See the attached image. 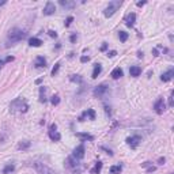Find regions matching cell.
Here are the masks:
<instances>
[{"label": "cell", "mask_w": 174, "mask_h": 174, "mask_svg": "<svg viewBox=\"0 0 174 174\" xmlns=\"http://www.w3.org/2000/svg\"><path fill=\"white\" fill-rule=\"evenodd\" d=\"M102 72V65L99 63L94 64V69H93V74H91V78L93 79H97L99 76V74Z\"/></svg>", "instance_id": "15"}, {"label": "cell", "mask_w": 174, "mask_h": 174, "mask_svg": "<svg viewBox=\"0 0 174 174\" xmlns=\"http://www.w3.org/2000/svg\"><path fill=\"white\" fill-rule=\"evenodd\" d=\"M146 3H147V2H137V3H136V6H137V7H143V6H144Z\"/></svg>", "instance_id": "39"}, {"label": "cell", "mask_w": 174, "mask_h": 174, "mask_svg": "<svg viewBox=\"0 0 174 174\" xmlns=\"http://www.w3.org/2000/svg\"><path fill=\"white\" fill-rule=\"evenodd\" d=\"M88 60H90V59H88V56H82V57H80V61H82V63H87Z\"/></svg>", "instance_id": "36"}, {"label": "cell", "mask_w": 174, "mask_h": 174, "mask_svg": "<svg viewBox=\"0 0 174 174\" xmlns=\"http://www.w3.org/2000/svg\"><path fill=\"white\" fill-rule=\"evenodd\" d=\"M103 106H105V112H106V114L110 116V106H108V105H103Z\"/></svg>", "instance_id": "37"}, {"label": "cell", "mask_w": 174, "mask_h": 174, "mask_svg": "<svg viewBox=\"0 0 174 174\" xmlns=\"http://www.w3.org/2000/svg\"><path fill=\"white\" fill-rule=\"evenodd\" d=\"M67 167H69V169H76V167L79 166V163H78V159H75L74 157H69L68 159H67Z\"/></svg>", "instance_id": "17"}, {"label": "cell", "mask_w": 174, "mask_h": 174, "mask_svg": "<svg viewBox=\"0 0 174 174\" xmlns=\"http://www.w3.org/2000/svg\"><path fill=\"white\" fill-rule=\"evenodd\" d=\"M108 93H109V86H106V84H99V86H97L93 91L94 97H95V98H99V99H102Z\"/></svg>", "instance_id": "4"}, {"label": "cell", "mask_w": 174, "mask_h": 174, "mask_svg": "<svg viewBox=\"0 0 174 174\" xmlns=\"http://www.w3.org/2000/svg\"><path fill=\"white\" fill-rule=\"evenodd\" d=\"M135 20H136V14L131 13V14H128L127 19H125V25H127L128 27H133V25H135Z\"/></svg>", "instance_id": "14"}, {"label": "cell", "mask_w": 174, "mask_h": 174, "mask_svg": "<svg viewBox=\"0 0 174 174\" xmlns=\"http://www.w3.org/2000/svg\"><path fill=\"white\" fill-rule=\"evenodd\" d=\"M121 170H123L121 165H117V166H112V167H110V174H120Z\"/></svg>", "instance_id": "25"}, {"label": "cell", "mask_w": 174, "mask_h": 174, "mask_svg": "<svg viewBox=\"0 0 174 174\" xmlns=\"http://www.w3.org/2000/svg\"><path fill=\"white\" fill-rule=\"evenodd\" d=\"M44 44V42L41 41L39 38H37V37H31L29 39V45L30 46H34V48H38V46H41V45Z\"/></svg>", "instance_id": "18"}, {"label": "cell", "mask_w": 174, "mask_h": 174, "mask_svg": "<svg viewBox=\"0 0 174 174\" xmlns=\"http://www.w3.org/2000/svg\"><path fill=\"white\" fill-rule=\"evenodd\" d=\"M128 37H129V34H128L127 31H120L118 33V38H120L121 42H125L128 39Z\"/></svg>", "instance_id": "28"}, {"label": "cell", "mask_w": 174, "mask_h": 174, "mask_svg": "<svg viewBox=\"0 0 174 174\" xmlns=\"http://www.w3.org/2000/svg\"><path fill=\"white\" fill-rule=\"evenodd\" d=\"M154 110L157 114H163V112L166 110V105H165V101L162 97H159L157 99V102L154 103Z\"/></svg>", "instance_id": "6"}, {"label": "cell", "mask_w": 174, "mask_h": 174, "mask_svg": "<svg viewBox=\"0 0 174 174\" xmlns=\"http://www.w3.org/2000/svg\"><path fill=\"white\" fill-rule=\"evenodd\" d=\"M88 117L90 120H95V112H94V109H87L86 112H83L82 113V116H79V118H78V121H84V118Z\"/></svg>", "instance_id": "10"}, {"label": "cell", "mask_w": 174, "mask_h": 174, "mask_svg": "<svg viewBox=\"0 0 174 174\" xmlns=\"http://www.w3.org/2000/svg\"><path fill=\"white\" fill-rule=\"evenodd\" d=\"M3 65H4V60H0V68H2Z\"/></svg>", "instance_id": "44"}, {"label": "cell", "mask_w": 174, "mask_h": 174, "mask_svg": "<svg viewBox=\"0 0 174 174\" xmlns=\"http://www.w3.org/2000/svg\"><path fill=\"white\" fill-rule=\"evenodd\" d=\"M57 125L56 124H52L50 125V131H49V137H50V140H53V142H59L60 139H61V135H60L59 132H57Z\"/></svg>", "instance_id": "7"}, {"label": "cell", "mask_w": 174, "mask_h": 174, "mask_svg": "<svg viewBox=\"0 0 174 174\" xmlns=\"http://www.w3.org/2000/svg\"><path fill=\"white\" fill-rule=\"evenodd\" d=\"M6 3H7V2H6V0H0V7H2V6H4Z\"/></svg>", "instance_id": "43"}, {"label": "cell", "mask_w": 174, "mask_h": 174, "mask_svg": "<svg viewBox=\"0 0 174 174\" xmlns=\"http://www.w3.org/2000/svg\"><path fill=\"white\" fill-rule=\"evenodd\" d=\"M50 103H52V105H54V106H57V105L60 103V97L57 95V94L52 95V97H50Z\"/></svg>", "instance_id": "27"}, {"label": "cell", "mask_w": 174, "mask_h": 174, "mask_svg": "<svg viewBox=\"0 0 174 174\" xmlns=\"http://www.w3.org/2000/svg\"><path fill=\"white\" fill-rule=\"evenodd\" d=\"M116 54H117V52H116V50H110V52H108L106 56H108V57H114Z\"/></svg>", "instance_id": "35"}, {"label": "cell", "mask_w": 174, "mask_h": 174, "mask_svg": "<svg viewBox=\"0 0 174 174\" xmlns=\"http://www.w3.org/2000/svg\"><path fill=\"white\" fill-rule=\"evenodd\" d=\"M60 65H61V64H60V63H56V64H54L53 69H52V76H54V75L57 74V72H59V69H60Z\"/></svg>", "instance_id": "30"}, {"label": "cell", "mask_w": 174, "mask_h": 174, "mask_svg": "<svg viewBox=\"0 0 174 174\" xmlns=\"http://www.w3.org/2000/svg\"><path fill=\"white\" fill-rule=\"evenodd\" d=\"M123 75H124V72H123V69H121L120 67H117V68H114V69H113V71H112V74H110V76H112L113 79H120Z\"/></svg>", "instance_id": "19"}, {"label": "cell", "mask_w": 174, "mask_h": 174, "mask_svg": "<svg viewBox=\"0 0 174 174\" xmlns=\"http://www.w3.org/2000/svg\"><path fill=\"white\" fill-rule=\"evenodd\" d=\"M76 39H78V34H76V33H74V34H71V37H69V41H71L72 44H75Z\"/></svg>", "instance_id": "32"}, {"label": "cell", "mask_w": 174, "mask_h": 174, "mask_svg": "<svg viewBox=\"0 0 174 174\" xmlns=\"http://www.w3.org/2000/svg\"><path fill=\"white\" fill-rule=\"evenodd\" d=\"M152 53H154V56H155V57L159 56V54H158V50H157V49H152Z\"/></svg>", "instance_id": "42"}, {"label": "cell", "mask_w": 174, "mask_h": 174, "mask_svg": "<svg viewBox=\"0 0 174 174\" xmlns=\"http://www.w3.org/2000/svg\"><path fill=\"white\" fill-rule=\"evenodd\" d=\"M76 136L79 137V139H82L83 142H87V140H94V136L93 135H90V133H83V132H80V133H76Z\"/></svg>", "instance_id": "21"}, {"label": "cell", "mask_w": 174, "mask_h": 174, "mask_svg": "<svg viewBox=\"0 0 174 174\" xmlns=\"http://www.w3.org/2000/svg\"><path fill=\"white\" fill-rule=\"evenodd\" d=\"M169 106L173 108L174 106V102H173V91H170V97H169Z\"/></svg>", "instance_id": "33"}, {"label": "cell", "mask_w": 174, "mask_h": 174, "mask_svg": "<svg viewBox=\"0 0 174 174\" xmlns=\"http://www.w3.org/2000/svg\"><path fill=\"white\" fill-rule=\"evenodd\" d=\"M121 4H123V3H121L120 0H113V2L109 3L108 7H106L105 10H103V15H105L106 18L113 17V15L116 14V11H117L118 8L121 7Z\"/></svg>", "instance_id": "3"}, {"label": "cell", "mask_w": 174, "mask_h": 174, "mask_svg": "<svg viewBox=\"0 0 174 174\" xmlns=\"http://www.w3.org/2000/svg\"><path fill=\"white\" fill-rule=\"evenodd\" d=\"M173 76H174V69L170 68V69H167L166 72H163V74L161 75V80L162 82H170L173 79Z\"/></svg>", "instance_id": "11"}, {"label": "cell", "mask_w": 174, "mask_h": 174, "mask_svg": "<svg viewBox=\"0 0 174 174\" xmlns=\"http://www.w3.org/2000/svg\"><path fill=\"white\" fill-rule=\"evenodd\" d=\"M69 80H71V82H76V83L80 84L82 82H83V79H82L79 75H71V76H69Z\"/></svg>", "instance_id": "29"}, {"label": "cell", "mask_w": 174, "mask_h": 174, "mask_svg": "<svg viewBox=\"0 0 174 174\" xmlns=\"http://www.w3.org/2000/svg\"><path fill=\"white\" fill-rule=\"evenodd\" d=\"M72 157L75 158V159H83L84 157V146L83 144H79L78 147L74 150V152H72Z\"/></svg>", "instance_id": "9"}, {"label": "cell", "mask_w": 174, "mask_h": 174, "mask_svg": "<svg viewBox=\"0 0 174 174\" xmlns=\"http://www.w3.org/2000/svg\"><path fill=\"white\" fill-rule=\"evenodd\" d=\"M44 15H46V17H50V15H53L54 13H56V6H54L53 2H48L46 4H45L44 7Z\"/></svg>", "instance_id": "8"}, {"label": "cell", "mask_w": 174, "mask_h": 174, "mask_svg": "<svg viewBox=\"0 0 174 174\" xmlns=\"http://www.w3.org/2000/svg\"><path fill=\"white\" fill-rule=\"evenodd\" d=\"M165 161H166L165 158H159V161H158V162H159V165H163V163H165Z\"/></svg>", "instance_id": "41"}, {"label": "cell", "mask_w": 174, "mask_h": 174, "mask_svg": "<svg viewBox=\"0 0 174 174\" xmlns=\"http://www.w3.org/2000/svg\"><path fill=\"white\" fill-rule=\"evenodd\" d=\"M13 60H14V57H13V56H8L7 59L4 60V63H10V61H13Z\"/></svg>", "instance_id": "40"}, {"label": "cell", "mask_w": 174, "mask_h": 174, "mask_svg": "<svg viewBox=\"0 0 174 174\" xmlns=\"http://www.w3.org/2000/svg\"><path fill=\"white\" fill-rule=\"evenodd\" d=\"M48 34H49V37H52V38H57V33L53 31V30H49V31H48Z\"/></svg>", "instance_id": "34"}, {"label": "cell", "mask_w": 174, "mask_h": 174, "mask_svg": "<svg viewBox=\"0 0 174 174\" xmlns=\"http://www.w3.org/2000/svg\"><path fill=\"white\" fill-rule=\"evenodd\" d=\"M25 37H26V33L23 31V30L18 29V27H14V29H11L10 31H8L7 39H6V46L7 48L13 46V45L20 42Z\"/></svg>", "instance_id": "1"}, {"label": "cell", "mask_w": 174, "mask_h": 174, "mask_svg": "<svg viewBox=\"0 0 174 174\" xmlns=\"http://www.w3.org/2000/svg\"><path fill=\"white\" fill-rule=\"evenodd\" d=\"M34 67L35 68H45V67H46V59H45L44 56H38L37 59H35Z\"/></svg>", "instance_id": "13"}, {"label": "cell", "mask_w": 174, "mask_h": 174, "mask_svg": "<svg viewBox=\"0 0 174 174\" xmlns=\"http://www.w3.org/2000/svg\"><path fill=\"white\" fill-rule=\"evenodd\" d=\"M39 102H42V103L46 102V87H44V86L39 87Z\"/></svg>", "instance_id": "20"}, {"label": "cell", "mask_w": 174, "mask_h": 174, "mask_svg": "<svg viewBox=\"0 0 174 174\" xmlns=\"http://www.w3.org/2000/svg\"><path fill=\"white\" fill-rule=\"evenodd\" d=\"M72 20H74V18H72V17H68V18H67V19H65V22H64V26H65V27H68V26L72 23Z\"/></svg>", "instance_id": "31"}, {"label": "cell", "mask_w": 174, "mask_h": 174, "mask_svg": "<svg viewBox=\"0 0 174 174\" xmlns=\"http://www.w3.org/2000/svg\"><path fill=\"white\" fill-rule=\"evenodd\" d=\"M101 170H102V162L98 161V162L95 163V166L91 169V173H93V174H99Z\"/></svg>", "instance_id": "22"}, {"label": "cell", "mask_w": 174, "mask_h": 174, "mask_svg": "<svg viewBox=\"0 0 174 174\" xmlns=\"http://www.w3.org/2000/svg\"><path fill=\"white\" fill-rule=\"evenodd\" d=\"M10 109H11V112L13 113H15V112L26 113L27 110H29V105H27L25 98H17V99H14L13 102H11Z\"/></svg>", "instance_id": "2"}, {"label": "cell", "mask_w": 174, "mask_h": 174, "mask_svg": "<svg viewBox=\"0 0 174 174\" xmlns=\"http://www.w3.org/2000/svg\"><path fill=\"white\" fill-rule=\"evenodd\" d=\"M129 74H131V76H133V78H137V76H140V74H142V68H140L139 65H132L129 68Z\"/></svg>", "instance_id": "16"}, {"label": "cell", "mask_w": 174, "mask_h": 174, "mask_svg": "<svg viewBox=\"0 0 174 174\" xmlns=\"http://www.w3.org/2000/svg\"><path fill=\"white\" fill-rule=\"evenodd\" d=\"M140 142H142V137H140L139 135H133V136L127 137V144L129 146L132 150H135V148L139 147Z\"/></svg>", "instance_id": "5"}, {"label": "cell", "mask_w": 174, "mask_h": 174, "mask_svg": "<svg viewBox=\"0 0 174 174\" xmlns=\"http://www.w3.org/2000/svg\"><path fill=\"white\" fill-rule=\"evenodd\" d=\"M60 6L65 10H72V8L76 7V3L75 2H71V0H60Z\"/></svg>", "instance_id": "12"}, {"label": "cell", "mask_w": 174, "mask_h": 174, "mask_svg": "<svg viewBox=\"0 0 174 174\" xmlns=\"http://www.w3.org/2000/svg\"><path fill=\"white\" fill-rule=\"evenodd\" d=\"M106 49H108V44H106V42H103V44H102V46H101V50H106Z\"/></svg>", "instance_id": "38"}, {"label": "cell", "mask_w": 174, "mask_h": 174, "mask_svg": "<svg viewBox=\"0 0 174 174\" xmlns=\"http://www.w3.org/2000/svg\"><path fill=\"white\" fill-rule=\"evenodd\" d=\"M30 146H31L30 142H20L19 144H18V150H27Z\"/></svg>", "instance_id": "26"}, {"label": "cell", "mask_w": 174, "mask_h": 174, "mask_svg": "<svg viewBox=\"0 0 174 174\" xmlns=\"http://www.w3.org/2000/svg\"><path fill=\"white\" fill-rule=\"evenodd\" d=\"M14 170H15V165H13V163H8V165H6V167L3 169V174L13 173Z\"/></svg>", "instance_id": "23"}, {"label": "cell", "mask_w": 174, "mask_h": 174, "mask_svg": "<svg viewBox=\"0 0 174 174\" xmlns=\"http://www.w3.org/2000/svg\"><path fill=\"white\" fill-rule=\"evenodd\" d=\"M142 166H143V167H147V173H152V172H155V170H157V167L152 166L151 162H144Z\"/></svg>", "instance_id": "24"}]
</instances>
